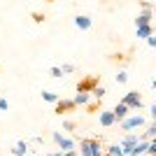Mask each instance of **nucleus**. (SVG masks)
I'll use <instances>...</instances> for the list:
<instances>
[{
  "label": "nucleus",
  "mask_w": 156,
  "mask_h": 156,
  "mask_svg": "<svg viewBox=\"0 0 156 156\" xmlns=\"http://www.w3.org/2000/svg\"><path fill=\"white\" fill-rule=\"evenodd\" d=\"M103 156H110V154H105V151H103Z\"/></svg>",
  "instance_id": "obj_30"
},
{
  "label": "nucleus",
  "mask_w": 156,
  "mask_h": 156,
  "mask_svg": "<svg viewBox=\"0 0 156 156\" xmlns=\"http://www.w3.org/2000/svg\"><path fill=\"white\" fill-rule=\"evenodd\" d=\"M103 151H105V154H110V156H126L124 154V147H121L119 142L110 144V147H103Z\"/></svg>",
  "instance_id": "obj_13"
},
{
  "label": "nucleus",
  "mask_w": 156,
  "mask_h": 156,
  "mask_svg": "<svg viewBox=\"0 0 156 156\" xmlns=\"http://www.w3.org/2000/svg\"><path fill=\"white\" fill-rule=\"evenodd\" d=\"M121 103H124L130 112H140L144 107V100H142V96H140L137 91H128L124 98H121Z\"/></svg>",
  "instance_id": "obj_1"
},
{
  "label": "nucleus",
  "mask_w": 156,
  "mask_h": 156,
  "mask_svg": "<svg viewBox=\"0 0 156 156\" xmlns=\"http://www.w3.org/2000/svg\"><path fill=\"white\" fill-rule=\"evenodd\" d=\"M140 5H142V9H151V7H154L149 0H140Z\"/></svg>",
  "instance_id": "obj_26"
},
{
  "label": "nucleus",
  "mask_w": 156,
  "mask_h": 156,
  "mask_svg": "<svg viewBox=\"0 0 156 156\" xmlns=\"http://www.w3.org/2000/svg\"><path fill=\"white\" fill-rule=\"evenodd\" d=\"M154 135H156V124L151 121V124H147V130H144V133H142L140 137H142V140H151Z\"/></svg>",
  "instance_id": "obj_18"
},
{
  "label": "nucleus",
  "mask_w": 156,
  "mask_h": 156,
  "mask_svg": "<svg viewBox=\"0 0 156 156\" xmlns=\"http://www.w3.org/2000/svg\"><path fill=\"white\" fill-rule=\"evenodd\" d=\"M63 130H75V121H63Z\"/></svg>",
  "instance_id": "obj_24"
},
{
  "label": "nucleus",
  "mask_w": 156,
  "mask_h": 156,
  "mask_svg": "<svg viewBox=\"0 0 156 156\" xmlns=\"http://www.w3.org/2000/svg\"><path fill=\"white\" fill-rule=\"evenodd\" d=\"M61 156H79V154H77V149H70V151H63Z\"/></svg>",
  "instance_id": "obj_28"
},
{
  "label": "nucleus",
  "mask_w": 156,
  "mask_h": 156,
  "mask_svg": "<svg viewBox=\"0 0 156 156\" xmlns=\"http://www.w3.org/2000/svg\"><path fill=\"white\" fill-rule=\"evenodd\" d=\"M112 114H114V119H117V124H119L121 119H126V117H128V114H130V110H128V107H126L124 103H117V107L112 110Z\"/></svg>",
  "instance_id": "obj_9"
},
{
  "label": "nucleus",
  "mask_w": 156,
  "mask_h": 156,
  "mask_svg": "<svg viewBox=\"0 0 156 156\" xmlns=\"http://www.w3.org/2000/svg\"><path fill=\"white\" fill-rule=\"evenodd\" d=\"M12 154L14 156H26L28 154V142H23V140L16 142V144H14V149H12Z\"/></svg>",
  "instance_id": "obj_14"
},
{
  "label": "nucleus",
  "mask_w": 156,
  "mask_h": 156,
  "mask_svg": "<svg viewBox=\"0 0 156 156\" xmlns=\"http://www.w3.org/2000/svg\"><path fill=\"white\" fill-rule=\"evenodd\" d=\"M107 96V89H105L103 84H96L93 86V91H91V98H96V100H100V98Z\"/></svg>",
  "instance_id": "obj_16"
},
{
  "label": "nucleus",
  "mask_w": 156,
  "mask_h": 156,
  "mask_svg": "<svg viewBox=\"0 0 156 156\" xmlns=\"http://www.w3.org/2000/svg\"><path fill=\"white\" fill-rule=\"evenodd\" d=\"M100 126H105V128H112V126H117V119H114L112 110H100Z\"/></svg>",
  "instance_id": "obj_4"
},
{
  "label": "nucleus",
  "mask_w": 156,
  "mask_h": 156,
  "mask_svg": "<svg viewBox=\"0 0 156 156\" xmlns=\"http://www.w3.org/2000/svg\"><path fill=\"white\" fill-rule=\"evenodd\" d=\"M61 72H63V75H70V72H75V65H70V63H65L63 68H61Z\"/></svg>",
  "instance_id": "obj_21"
},
{
  "label": "nucleus",
  "mask_w": 156,
  "mask_h": 156,
  "mask_svg": "<svg viewBox=\"0 0 156 156\" xmlns=\"http://www.w3.org/2000/svg\"><path fill=\"white\" fill-rule=\"evenodd\" d=\"M54 105H56V112H58V114L75 110V103H72V100H68V98H58V100H56Z\"/></svg>",
  "instance_id": "obj_7"
},
{
  "label": "nucleus",
  "mask_w": 156,
  "mask_h": 156,
  "mask_svg": "<svg viewBox=\"0 0 156 156\" xmlns=\"http://www.w3.org/2000/svg\"><path fill=\"white\" fill-rule=\"evenodd\" d=\"M151 19H154L151 9H142V12L137 14V19H135V26H147V23H151Z\"/></svg>",
  "instance_id": "obj_11"
},
{
  "label": "nucleus",
  "mask_w": 156,
  "mask_h": 156,
  "mask_svg": "<svg viewBox=\"0 0 156 156\" xmlns=\"http://www.w3.org/2000/svg\"><path fill=\"white\" fill-rule=\"evenodd\" d=\"M79 156H91V147H89V137H84L82 142H79V149H77Z\"/></svg>",
  "instance_id": "obj_17"
},
{
  "label": "nucleus",
  "mask_w": 156,
  "mask_h": 156,
  "mask_svg": "<svg viewBox=\"0 0 156 156\" xmlns=\"http://www.w3.org/2000/svg\"><path fill=\"white\" fill-rule=\"evenodd\" d=\"M42 98H44V103H56V100H58V96L51 93V91H44V93H42Z\"/></svg>",
  "instance_id": "obj_19"
},
{
  "label": "nucleus",
  "mask_w": 156,
  "mask_h": 156,
  "mask_svg": "<svg viewBox=\"0 0 156 156\" xmlns=\"http://www.w3.org/2000/svg\"><path fill=\"white\" fill-rule=\"evenodd\" d=\"M75 26H77L79 30H89V28H91V16H86V14H77V16H75Z\"/></svg>",
  "instance_id": "obj_10"
},
{
  "label": "nucleus",
  "mask_w": 156,
  "mask_h": 156,
  "mask_svg": "<svg viewBox=\"0 0 156 156\" xmlns=\"http://www.w3.org/2000/svg\"><path fill=\"white\" fill-rule=\"evenodd\" d=\"M9 110V103H7V98H0V112H7Z\"/></svg>",
  "instance_id": "obj_22"
},
{
  "label": "nucleus",
  "mask_w": 156,
  "mask_h": 156,
  "mask_svg": "<svg viewBox=\"0 0 156 156\" xmlns=\"http://www.w3.org/2000/svg\"><path fill=\"white\" fill-rule=\"evenodd\" d=\"M47 2H51V0H47Z\"/></svg>",
  "instance_id": "obj_31"
},
{
  "label": "nucleus",
  "mask_w": 156,
  "mask_h": 156,
  "mask_svg": "<svg viewBox=\"0 0 156 156\" xmlns=\"http://www.w3.org/2000/svg\"><path fill=\"white\" fill-rule=\"evenodd\" d=\"M61 154H63V151H47L44 156H61Z\"/></svg>",
  "instance_id": "obj_29"
},
{
  "label": "nucleus",
  "mask_w": 156,
  "mask_h": 156,
  "mask_svg": "<svg viewBox=\"0 0 156 156\" xmlns=\"http://www.w3.org/2000/svg\"><path fill=\"white\" fill-rule=\"evenodd\" d=\"M135 35H137V40H147L149 35H154L151 23H147V26H135Z\"/></svg>",
  "instance_id": "obj_12"
},
{
  "label": "nucleus",
  "mask_w": 156,
  "mask_h": 156,
  "mask_svg": "<svg viewBox=\"0 0 156 156\" xmlns=\"http://www.w3.org/2000/svg\"><path fill=\"white\" fill-rule=\"evenodd\" d=\"M98 84V79L96 77H86V79H82L77 84V91H84V93H91L93 91V86Z\"/></svg>",
  "instance_id": "obj_6"
},
{
  "label": "nucleus",
  "mask_w": 156,
  "mask_h": 156,
  "mask_svg": "<svg viewBox=\"0 0 156 156\" xmlns=\"http://www.w3.org/2000/svg\"><path fill=\"white\" fill-rule=\"evenodd\" d=\"M140 140H142V137H140V135H135V133H128V135H124V137H121V140H119V144H121L124 149H128V147H133V144H137V142H140Z\"/></svg>",
  "instance_id": "obj_8"
},
{
  "label": "nucleus",
  "mask_w": 156,
  "mask_h": 156,
  "mask_svg": "<svg viewBox=\"0 0 156 156\" xmlns=\"http://www.w3.org/2000/svg\"><path fill=\"white\" fill-rule=\"evenodd\" d=\"M72 103H75V107H86V105H91V93L77 91L75 98H72Z\"/></svg>",
  "instance_id": "obj_5"
},
{
  "label": "nucleus",
  "mask_w": 156,
  "mask_h": 156,
  "mask_svg": "<svg viewBox=\"0 0 156 156\" xmlns=\"http://www.w3.org/2000/svg\"><path fill=\"white\" fill-rule=\"evenodd\" d=\"M144 124H147V119H144L142 114H128L126 119H121V121H119L121 130H135V128H142Z\"/></svg>",
  "instance_id": "obj_2"
},
{
  "label": "nucleus",
  "mask_w": 156,
  "mask_h": 156,
  "mask_svg": "<svg viewBox=\"0 0 156 156\" xmlns=\"http://www.w3.org/2000/svg\"><path fill=\"white\" fill-rule=\"evenodd\" d=\"M51 140H54V142H56V147H58V151H70V149H75V147H77L72 137L63 135V133H58V130H54V133H51Z\"/></svg>",
  "instance_id": "obj_3"
},
{
  "label": "nucleus",
  "mask_w": 156,
  "mask_h": 156,
  "mask_svg": "<svg viewBox=\"0 0 156 156\" xmlns=\"http://www.w3.org/2000/svg\"><path fill=\"white\" fill-rule=\"evenodd\" d=\"M26 156H28V154H26Z\"/></svg>",
  "instance_id": "obj_32"
},
{
  "label": "nucleus",
  "mask_w": 156,
  "mask_h": 156,
  "mask_svg": "<svg viewBox=\"0 0 156 156\" xmlns=\"http://www.w3.org/2000/svg\"><path fill=\"white\" fill-rule=\"evenodd\" d=\"M49 72H51V77H63V72H61V68H56V65H54V68H51Z\"/></svg>",
  "instance_id": "obj_23"
},
{
  "label": "nucleus",
  "mask_w": 156,
  "mask_h": 156,
  "mask_svg": "<svg viewBox=\"0 0 156 156\" xmlns=\"http://www.w3.org/2000/svg\"><path fill=\"white\" fill-rule=\"evenodd\" d=\"M126 82H128V72L121 70V72L117 75V84H126Z\"/></svg>",
  "instance_id": "obj_20"
},
{
  "label": "nucleus",
  "mask_w": 156,
  "mask_h": 156,
  "mask_svg": "<svg viewBox=\"0 0 156 156\" xmlns=\"http://www.w3.org/2000/svg\"><path fill=\"white\" fill-rule=\"evenodd\" d=\"M149 117L151 121H156V105H149Z\"/></svg>",
  "instance_id": "obj_25"
},
{
  "label": "nucleus",
  "mask_w": 156,
  "mask_h": 156,
  "mask_svg": "<svg viewBox=\"0 0 156 156\" xmlns=\"http://www.w3.org/2000/svg\"><path fill=\"white\" fill-rule=\"evenodd\" d=\"M89 147H91V156H103V147L96 137H89Z\"/></svg>",
  "instance_id": "obj_15"
},
{
  "label": "nucleus",
  "mask_w": 156,
  "mask_h": 156,
  "mask_svg": "<svg viewBox=\"0 0 156 156\" xmlns=\"http://www.w3.org/2000/svg\"><path fill=\"white\" fill-rule=\"evenodd\" d=\"M147 44H149L151 49H154V47H156V37H154V35H149V37H147Z\"/></svg>",
  "instance_id": "obj_27"
}]
</instances>
